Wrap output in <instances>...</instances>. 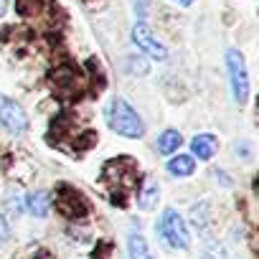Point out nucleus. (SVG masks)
Instances as JSON below:
<instances>
[{
    "mask_svg": "<svg viewBox=\"0 0 259 259\" xmlns=\"http://www.w3.org/2000/svg\"><path fill=\"white\" fill-rule=\"evenodd\" d=\"M102 183L109 191L114 206H127V198L138 188V163L133 158H114L102 170Z\"/></svg>",
    "mask_w": 259,
    "mask_h": 259,
    "instance_id": "1",
    "label": "nucleus"
},
{
    "mask_svg": "<svg viewBox=\"0 0 259 259\" xmlns=\"http://www.w3.org/2000/svg\"><path fill=\"white\" fill-rule=\"evenodd\" d=\"M107 122H109V127L114 130V133L122 135V138L138 140L145 133V124H143L140 114L130 107L122 97H117V99L109 102V107H107Z\"/></svg>",
    "mask_w": 259,
    "mask_h": 259,
    "instance_id": "2",
    "label": "nucleus"
},
{
    "mask_svg": "<svg viewBox=\"0 0 259 259\" xmlns=\"http://www.w3.org/2000/svg\"><path fill=\"white\" fill-rule=\"evenodd\" d=\"M160 236L173 246V249H188L191 246V236L186 229V221L181 219V213L176 208H165L160 216Z\"/></svg>",
    "mask_w": 259,
    "mask_h": 259,
    "instance_id": "3",
    "label": "nucleus"
},
{
    "mask_svg": "<svg viewBox=\"0 0 259 259\" xmlns=\"http://www.w3.org/2000/svg\"><path fill=\"white\" fill-rule=\"evenodd\" d=\"M226 69H229V76H231L234 102L244 104V102L249 99V74H246L244 56H241L236 49H229V51H226Z\"/></svg>",
    "mask_w": 259,
    "mask_h": 259,
    "instance_id": "4",
    "label": "nucleus"
},
{
    "mask_svg": "<svg viewBox=\"0 0 259 259\" xmlns=\"http://www.w3.org/2000/svg\"><path fill=\"white\" fill-rule=\"evenodd\" d=\"M56 211H59L61 216L76 221V219L87 216L89 206H87V198H84L76 188H71V186L64 183V186H59V191H56Z\"/></svg>",
    "mask_w": 259,
    "mask_h": 259,
    "instance_id": "5",
    "label": "nucleus"
},
{
    "mask_svg": "<svg viewBox=\"0 0 259 259\" xmlns=\"http://www.w3.org/2000/svg\"><path fill=\"white\" fill-rule=\"evenodd\" d=\"M0 124L6 130H11V133H16V135L28 130V117H26L23 107L6 94H0Z\"/></svg>",
    "mask_w": 259,
    "mask_h": 259,
    "instance_id": "6",
    "label": "nucleus"
},
{
    "mask_svg": "<svg viewBox=\"0 0 259 259\" xmlns=\"http://www.w3.org/2000/svg\"><path fill=\"white\" fill-rule=\"evenodd\" d=\"M51 84L56 89V94L61 97H76L84 87V76L74 69V66H59L54 74H51Z\"/></svg>",
    "mask_w": 259,
    "mask_h": 259,
    "instance_id": "7",
    "label": "nucleus"
},
{
    "mask_svg": "<svg viewBox=\"0 0 259 259\" xmlns=\"http://www.w3.org/2000/svg\"><path fill=\"white\" fill-rule=\"evenodd\" d=\"M133 41H135V46L138 49H143L148 56H153V59H158V61H163V59H168V51H165V46L153 36V31H150V26H145V23H138L135 28H133Z\"/></svg>",
    "mask_w": 259,
    "mask_h": 259,
    "instance_id": "8",
    "label": "nucleus"
},
{
    "mask_svg": "<svg viewBox=\"0 0 259 259\" xmlns=\"http://www.w3.org/2000/svg\"><path fill=\"white\" fill-rule=\"evenodd\" d=\"M191 150H193V155L198 160H211L213 153L219 150V140L213 135H208V133L206 135H196L193 143H191Z\"/></svg>",
    "mask_w": 259,
    "mask_h": 259,
    "instance_id": "9",
    "label": "nucleus"
},
{
    "mask_svg": "<svg viewBox=\"0 0 259 259\" xmlns=\"http://www.w3.org/2000/svg\"><path fill=\"white\" fill-rule=\"evenodd\" d=\"M26 208H28V213L44 219V216L49 213V208H51L49 193H46V191H36V193H31V196L26 198Z\"/></svg>",
    "mask_w": 259,
    "mask_h": 259,
    "instance_id": "10",
    "label": "nucleus"
},
{
    "mask_svg": "<svg viewBox=\"0 0 259 259\" xmlns=\"http://www.w3.org/2000/svg\"><path fill=\"white\" fill-rule=\"evenodd\" d=\"M196 170V160L191 155H176L168 160V173L170 176H178V178H186Z\"/></svg>",
    "mask_w": 259,
    "mask_h": 259,
    "instance_id": "11",
    "label": "nucleus"
},
{
    "mask_svg": "<svg viewBox=\"0 0 259 259\" xmlns=\"http://www.w3.org/2000/svg\"><path fill=\"white\" fill-rule=\"evenodd\" d=\"M127 254L130 259H153L150 249H148V241L143 234H130L127 239Z\"/></svg>",
    "mask_w": 259,
    "mask_h": 259,
    "instance_id": "12",
    "label": "nucleus"
},
{
    "mask_svg": "<svg viewBox=\"0 0 259 259\" xmlns=\"http://www.w3.org/2000/svg\"><path fill=\"white\" fill-rule=\"evenodd\" d=\"M181 143H183V138H181V133H178V130H165V133L158 138L155 148H158V153H163V155H170V153H176V150L181 148Z\"/></svg>",
    "mask_w": 259,
    "mask_h": 259,
    "instance_id": "13",
    "label": "nucleus"
},
{
    "mask_svg": "<svg viewBox=\"0 0 259 259\" xmlns=\"http://www.w3.org/2000/svg\"><path fill=\"white\" fill-rule=\"evenodd\" d=\"M158 196H160V188L153 183V181H148L145 183V188H143V193H140V208L143 211H150L153 206H155V201H158Z\"/></svg>",
    "mask_w": 259,
    "mask_h": 259,
    "instance_id": "14",
    "label": "nucleus"
},
{
    "mask_svg": "<svg viewBox=\"0 0 259 259\" xmlns=\"http://www.w3.org/2000/svg\"><path fill=\"white\" fill-rule=\"evenodd\" d=\"M127 66H130V74H140V76L148 74V69H150V66H148L145 61H140V59H130Z\"/></svg>",
    "mask_w": 259,
    "mask_h": 259,
    "instance_id": "15",
    "label": "nucleus"
},
{
    "mask_svg": "<svg viewBox=\"0 0 259 259\" xmlns=\"http://www.w3.org/2000/svg\"><path fill=\"white\" fill-rule=\"evenodd\" d=\"M36 6H38V0H18V11H21L23 16H28Z\"/></svg>",
    "mask_w": 259,
    "mask_h": 259,
    "instance_id": "16",
    "label": "nucleus"
},
{
    "mask_svg": "<svg viewBox=\"0 0 259 259\" xmlns=\"http://www.w3.org/2000/svg\"><path fill=\"white\" fill-rule=\"evenodd\" d=\"M6 236H8V224L3 221V216H0V244L6 241Z\"/></svg>",
    "mask_w": 259,
    "mask_h": 259,
    "instance_id": "17",
    "label": "nucleus"
},
{
    "mask_svg": "<svg viewBox=\"0 0 259 259\" xmlns=\"http://www.w3.org/2000/svg\"><path fill=\"white\" fill-rule=\"evenodd\" d=\"M6 11H8V0H0V18L6 16Z\"/></svg>",
    "mask_w": 259,
    "mask_h": 259,
    "instance_id": "18",
    "label": "nucleus"
},
{
    "mask_svg": "<svg viewBox=\"0 0 259 259\" xmlns=\"http://www.w3.org/2000/svg\"><path fill=\"white\" fill-rule=\"evenodd\" d=\"M176 3H181V6H191L193 0H176Z\"/></svg>",
    "mask_w": 259,
    "mask_h": 259,
    "instance_id": "19",
    "label": "nucleus"
},
{
    "mask_svg": "<svg viewBox=\"0 0 259 259\" xmlns=\"http://www.w3.org/2000/svg\"><path fill=\"white\" fill-rule=\"evenodd\" d=\"M201 259H213V256H211V254H206V256H201Z\"/></svg>",
    "mask_w": 259,
    "mask_h": 259,
    "instance_id": "20",
    "label": "nucleus"
}]
</instances>
